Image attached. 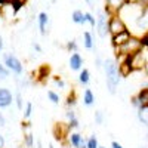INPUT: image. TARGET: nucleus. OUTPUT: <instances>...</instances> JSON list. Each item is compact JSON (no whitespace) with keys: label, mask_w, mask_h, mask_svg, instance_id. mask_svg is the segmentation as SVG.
<instances>
[{"label":"nucleus","mask_w":148,"mask_h":148,"mask_svg":"<svg viewBox=\"0 0 148 148\" xmlns=\"http://www.w3.org/2000/svg\"><path fill=\"white\" fill-rule=\"evenodd\" d=\"M104 74H105V86H107V90L110 95H116L117 89H119V84L121 80V76L119 73V65H117V61L114 58H105L104 59Z\"/></svg>","instance_id":"nucleus-1"},{"label":"nucleus","mask_w":148,"mask_h":148,"mask_svg":"<svg viewBox=\"0 0 148 148\" xmlns=\"http://www.w3.org/2000/svg\"><path fill=\"white\" fill-rule=\"evenodd\" d=\"M141 47H142V39L132 34L127 42L114 47V52H116V55H120V56H130L132 53L141 51Z\"/></svg>","instance_id":"nucleus-2"},{"label":"nucleus","mask_w":148,"mask_h":148,"mask_svg":"<svg viewBox=\"0 0 148 148\" xmlns=\"http://www.w3.org/2000/svg\"><path fill=\"white\" fill-rule=\"evenodd\" d=\"M2 62L8 67L10 74H15L16 77H21L24 74V64H22V61L14 52H5V53H2Z\"/></svg>","instance_id":"nucleus-3"},{"label":"nucleus","mask_w":148,"mask_h":148,"mask_svg":"<svg viewBox=\"0 0 148 148\" xmlns=\"http://www.w3.org/2000/svg\"><path fill=\"white\" fill-rule=\"evenodd\" d=\"M21 10V8L18 5H15L14 2H3L2 8H0V16L5 22H12L15 21V18H18V12Z\"/></svg>","instance_id":"nucleus-4"},{"label":"nucleus","mask_w":148,"mask_h":148,"mask_svg":"<svg viewBox=\"0 0 148 148\" xmlns=\"http://www.w3.org/2000/svg\"><path fill=\"white\" fill-rule=\"evenodd\" d=\"M95 16H96V24H95L96 34H98L99 39L104 40V39H107V36H108V18H110V15L102 9V10L98 12Z\"/></svg>","instance_id":"nucleus-5"},{"label":"nucleus","mask_w":148,"mask_h":148,"mask_svg":"<svg viewBox=\"0 0 148 148\" xmlns=\"http://www.w3.org/2000/svg\"><path fill=\"white\" fill-rule=\"evenodd\" d=\"M126 30H129L127 28V24L123 21V18L119 14L110 15V18H108V34L110 36L120 34V33L126 31Z\"/></svg>","instance_id":"nucleus-6"},{"label":"nucleus","mask_w":148,"mask_h":148,"mask_svg":"<svg viewBox=\"0 0 148 148\" xmlns=\"http://www.w3.org/2000/svg\"><path fill=\"white\" fill-rule=\"evenodd\" d=\"M127 64H129V67H130V70H132L133 73H136V71H144V70H145L147 61H145L142 52L138 51V52L132 53L130 56H127Z\"/></svg>","instance_id":"nucleus-7"},{"label":"nucleus","mask_w":148,"mask_h":148,"mask_svg":"<svg viewBox=\"0 0 148 148\" xmlns=\"http://www.w3.org/2000/svg\"><path fill=\"white\" fill-rule=\"evenodd\" d=\"M22 144L25 145V148H33L36 144L33 127H31V123L28 120H25L22 123Z\"/></svg>","instance_id":"nucleus-8"},{"label":"nucleus","mask_w":148,"mask_h":148,"mask_svg":"<svg viewBox=\"0 0 148 148\" xmlns=\"http://www.w3.org/2000/svg\"><path fill=\"white\" fill-rule=\"evenodd\" d=\"M37 28H39V33L42 36H47L49 33V25H51V16H49L47 12L42 10L37 14Z\"/></svg>","instance_id":"nucleus-9"},{"label":"nucleus","mask_w":148,"mask_h":148,"mask_svg":"<svg viewBox=\"0 0 148 148\" xmlns=\"http://www.w3.org/2000/svg\"><path fill=\"white\" fill-rule=\"evenodd\" d=\"M127 0H104V10L108 15L119 14L120 9L126 5Z\"/></svg>","instance_id":"nucleus-10"},{"label":"nucleus","mask_w":148,"mask_h":148,"mask_svg":"<svg viewBox=\"0 0 148 148\" xmlns=\"http://www.w3.org/2000/svg\"><path fill=\"white\" fill-rule=\"evenodd\" d=\"M14 104V93L9 88H0V110L9 108Z\"/></svg>","instance_id":"nucleus-11"},{"label":"nucleus","mask_w":148,"mask_h":148,"mask_svg":"<svg viewBox=\"0 0 148 148\" xmlns=\"http://www.w3.org/2000/svg\"><path fill=\"white\" fill-rule=\"evenodd\" d=\"M84 64V58L79 52H73L68 58V68L71 71H80Z\"/></svg>","instance_id":"nucleus-12"},{"label":"nucleus","mask_w":148,"mask_h":148,"mask_svg":"<svg viewBox=\"0 0 148 148\" xmlns=\"http://www.w3.org/2000/svg\"><path fill=\"white\" fill-rule=\"evenodd\" d=\"M67 142H68V145L70 147H73V148H79L83 142H86V139L82 136V133L80 132H77V130H74V132H68V135H67Z\"/></svg>","instance_id":"nucleus-13"},{"label":"nucleus","mask_w":148,"mask_h":148,"mask_svg":"<svg viewBox=\"0 0 148 148\" xmlns=\"http://www.w3.org/2000/svg\"><path fill=\"white\" fill-rule=\"evenodd\" d=\"M130 30H126V31H123L120 34H116V36H111V45H113V47H117L120 45H123L125 42H127L130 39Z\"/></svg>","instance_id":"nucleus-14"},{"label":"nucleus","mask_w":148,"mask_h":148,"mask_svg":"<svg viewBox=\"0 0 148 148\" xmlns=\"http://www.w3.org/2000/svg\"><path fill=\"white\" fill-rule=\"evenodd\" d=\"M82 45L88 51H93L95 49V37H93L92 31H84L82 34Z\"/></svg>","instance_id":"nucleus-15"},{"label":"nucleus","mask_w":148,"mask_h":148,"mask_svg":"<svg viewBox=\"0 0 148 148\" xmlns=\"http://www.w3.org/2000/svg\"><path fill=\"white\" fill-rule=\"evenodd\" d=\"M82 101H83V105H86V107H92L93 104H95V101H96V96H95V93L92 92V89H84V92H83V95H82Z\"/></svg>","instance_id":"nucleus-16"},{"label":"nucleus","mask_w":148,"mask_h":148,"mask_svg":"<svg viewBox=\"0 0 148 148\" xmlns=\"http://www.w3.org/2000/svg\"><path fill=\"white\" fill-rule=\"evenodd\" d=\"M71 22L77 25H84V12L82 9H76L71 12Z\"/></svg>","instance_id":"nucleus-17"},{"label":"nucleus","mask_w":148,"mask_h":148,"mask_svg":"<svg viewBox=\"0 0 148 148\" xmlns=\"http://www.w3.org/2000/svg\"><path fill=\"white\" fill-rule=\"evenodd\" d=\"M79 83L82 86H88L90 83V70L89 68H82L79 71Z\"/></svg>","instance_id":"nucleus-18"},{"label":"nucleus","mask_w":148,"mask_h":148,"mask_svg":"<svg viewBox=\"0 0 148 148\" xmlns=\"http://www.w3.org/2000/svg\"><path fill=\"white\" fill-rule=\"evenodd\" d=\"M138 120L144 126L148 127V107H141L138 108Z\"/></svg>","instance_id":"nucleus-19"},{"label":"nucleus","mask_w":148,"mask_h":148,"mask_svg":"<svg viewBox=\"0 0 148 148\" xmlns=\"http://www.w3.org/2000/svg\"><path fill=\"white\" fill-rule=\"evenodd\" d=\"M136 96H138V99H139L141 107H148V88L141 89Z\"/></svg>","instance_id":"nucleus-20"},{"label":"nucleus","mask_w":148,"mask_h":148,"mask_svg":"<svg viewBox=\"0 0 148 148\" xmlns=\"http://www.w3.org/2000/svg\"><path fill=\"white\" fill-rule=\"evenodd\" d=\"M14 102H15V105H16V110L18 111H22L24 110V105H25V104H24V98H22V92L18 89L16 90V93L14 95Z\"/></svg>","instance_id":"nucleus-21"},{"label":"nucleus","mask_w":148,"mask_h":148,"mask_svg":"<svg viewBox=\"0 0 148 148\" xmlns=\"http://www.w3.org/2000/svg\"><path fill=\"white\" fill-rule=\"evenodd\" d=\"M46 96H47V99L51 101L53 105H59V102H61V96H59V93H56V92L52 90V89H49L47 93H46Z\"/></svg>","instance_id":"nucleus-22"},{"label":"nucleus","mask_w":148,"mask_h":148,"mask_svg":"<svg viewBox=\"0 0 148 148\" xmlns=\"http://www.w3.org/2000/svg\"><path fill=\"white\" fill-rule=\"evenodd\" d=\"M33 108H34V105H33V102L31 101H28L25 105H24V113H22V116H24V120H30L31 119V116H33Z\"/></svg>","instance_id":"nucleus-23"},{"label":"nucleus","mask_w":148,"mask_h":148,"mask_svg":"<svg viewBox=\"0 0 148 148\" xmlns=\"http://www.w3.org/2000/svg\"><path fill=\"white\" fill-rule=\"evenodd\" d=\"M76 105H77V98H76V92H73L67 96L65 108H76Z\"/></svg>","instance_id":"nucleus-24"},{"label":"nucleus","mask_w":148,"mask_h":148,"mask_svg":"<svg viewBox=\"0 0 148 148\" xmlns=\"http://www.w3.org/2000/svg\"><path fill=\"white\" fill-rule=\"evenodd\" d=\"M86 148H99V142H98L96 135H90V136L86 139Z\"/></svg>","instance_id":"nucleus-25"},{"label":"nucleus","mask_w":148,"mask_h":148,"mask_svg":"<svg viewBox=\"0 0 148 148\" xmlns=\"http://www.w3.org/2000/svg\"><path fill=\"white\" fill-rule=\"evenodd\" d=\"M84 24H89L92 28H95L96 24V16L92 14V12H84Z\"/></svg>","instance_id":"nucleus-26"},{"label":"nucleus","mask_w":148,"mask_h":148,"mask_svg":"<svg viewBox=\"0 0 148 148\" xmlns=\"http://www.w3.org/2000/svg\"><path fill=\"white\" fill-rule=\"evenodd\" d=\"M65 49L68 52H79V43H77V40L76 39H73V40H68L67 42V45H65Z\"/></svg>","instance_id":"nucleus-27"},{"label":"nucleus","mask_w":148,"mask_h":148,"mask_svg":"<svg viewBox=\"0 0 148 148\" xmlns=\"http://www.w3.org/2000/svg\"><path fill=\"white\" fill-rule=\"evenodd\" d=\"M10 76V71L8 70V67L3 64V62H0V80H8Z\"/></svg>","instance_id":"nucleus-28"},{"label":"nucleus","mask_w":148,"mask_h":148,"mask_svg":"<svg viewBox=\"0 0 148 148\" xmlns=\"http://www.w3.org/2000/svg\"><path fill=\"white\" fill-rule=\"evenodd\" d=\"M53 82H55V84H56V88L59 89V90H64V89H67V82L62 79V77H59V76H55L53 77Z\"/></svg>","instance_id":"nucleus-29"},{"label":"nucleus","mask_w":148,"mask_h":148,"mask_svg":"<svg viewBox=\"0 0 148 148\" xmlns=\"http://www.w3.org/2000/svg\"><path fill=\"white\" fill-rule=\"evenodd\" d=\"M93 120H95L96 125H102V123H104L105 116H104V113H102L101 110H96V111H95V114H93Z\"/></svg>","instance_id":"nucleus-30"},{"label":"nucleus","mask_w":148,"mask_h":148,"mask_svg":"<svg viewBox=\"0 0 148 148\" xmlns=\"http://www.w3.org/2000/svg\"><path fill=\"white\" fill-rule=\"evenodd\" d=\"M65 119L70 121L73 119H77V113H76V108H65V113H64Z\"/></svg>","instance_id":"nucleus-31"},{"label":"nucleus","mask_w":148,"mask_h":148,"mask_svg":"<svg viewBox=\"0 0 148 148\" xmlns=\"http://www.w3.org/2000/svg\"><path fill=\"white\" fill-rule=\"evenodd\" d=\"M68 127H70V130H76V129H79V125H80V121H79V119H73V120H70L68 123Z\"/></svg>","instance_id":"nucleus-32"},{"label":"nucleus","mask_w":148,"mask_h":148,"mask_svg":"<svg viewBox=\"0 0 148 148\" xmlns=\"http://www.w3.org/2000/svg\"><path fill=\"white\" fill-rule=\"evenodd\" d=\"M8 125V120H6V116L2 113V110H0V129H5Z\"/></svg>","instance_id":"nucleus-33"},{"label":"nucleus","mask_w":148,"mask_h":148,"mask_svg":"<svg viewBox=\"0 0 148 148\" xmlns=\"http://www.w3.org/2000/svg\"><path fill=\"white\" fill-rule=\"evenodd\" d=\"M130 104H132L135 108H136V110H138V108H141V104H139V99H138V96H136V95L130 98Z\"/></svg>","instance_id":"nucleus-34"},{"label":"nucleus","mask_w":148,"mask_h":148,"mask_svg":"<svg viewBox=\"0 0 148 148\" xmlns=\"http://www.w3.org/2000/svg\"><path fill=\"white\" fill-rule=\"evenodd\" d=\"M31 47H33V51H36L37 53H42V52H43L42 46H40L39 43H37V42H33V43H31Z\"/></svg>","instance_id":"nucleus-35"},{"label":"nucleus","mask_w":148,"mask_h":148,"mask_svg":"<svg viewBox=\"0 0 148 148\" xmlns=\"http://www.w3.org/2000/svg\"><path fill=\"white\" fill-rule=\"evenodd\" d=\"M3 2H6V0H3ZM9 2H14L15 5H18L19 8H22V6H25V5H27L28 0H9Z\"/></svg>","instance_id":"nucleus-36"},{"label":"nucleus","mask_w":148,"mask_h":148,"mask_svg":"<svg viewBox=\"0 0 148 148\" xmlns=\"http://www.w3.org/2000/svg\"><path fill=\"white\" fill-rule=\"evenodd\" d=\"M102 64H104V59L101 56H96L95 58V67L96 68H102Z\"/></svg>","instance_id":"nucleus-37"},{"label":"nucleus","mask_w":148,"mask_h":148,"mask_svg":"<svg viewBox=\"0 0 148 148\" xmlns=\"http://www.w3.org/2000/svg\"><path fill=\"white\" fill-rule=\"evenodd\" d=\"M6 147V138H5V135L0 132V148H5Z\"/></svg>","instance_id":"nucleus-38"},{"label":"nucleus","mask_w":148,"mask_h":148,"mask_svg":"<svg viewBox=\"0 0 148 148\" xmlns=\"http://www.w3.org/2000/svg\"><path fill=\"white\" fill-rule=\"evenodd\" d=\"M141 39H142V45H148V30H147V31L142 34Z\"/></svg>","instance_id":"nucleus-39"},{"label":"nucleus","mask_w":148,"mask_h":148,"mask_svg":"<svg viewBox=\"0 0 148 148\" xmlns=\"http://www.w3.org/2000/svg\"><path fill=\"white\" fill-rule=\"evenodd\" d=\"M3 47H5V42H3V37L0 36V58H2V53H3Z\"/></svg>","instance_id":"nucleus-40"},{"label":"nucleus","mask_w":148,"mask_h":148,"mask_svg":"<svg viewBox=\"0 0 148 148\" xmlns=\"http://www.w3.org/2000/svg\"><path fill=\"white\" fill-rule=\"evenodd\" d=\"M111 148H123V145L120 142H117V141H113L111 142Z\"/></svg>","instance_id":"nucleus-41"},{"label":"nucleus","mask_w":148,"mask_h":148,"mask_svg":"<svg viewBox=\"0 0 148 148\" xmlns=\"http://www.w3.org/2000/svg\"><path fill=\"white\" fill-rule=\"evenodd\" d=\"M136 2H138L141 6H144V8H148V0H136Z\"/></svg>","instance_id":"nucleus-42"},{"label":"nucleus","mask_w":148,"mask_h":148,"mask_svg":"<svg viewBox=\"0 0 148 148\" xmlns=\"http://www.w3.org/2000/svg\"><path fill=\"white\" fill-rule=\"evenodd\" d=\"M36 148H43V144H42L40 139H37V141H36Z\"/></svg>","instance_id":"nucleus-43"},{"label":"nucleus","mask_w":148,"mask_h":148,"mask_svg":"<svg viewBox=\"0 0 148 148\" xmlns=\"http://www.w3.org/2000/svg\"><path fill=\"white\" fill-rule=\"evenodd\" d=\"M84 2L88 3V5L90 6V8H93V6H92V5H93V0H84Z\"/></svg>","instance_id":"nucleus-44"},{"label":"nucleus","mask_w":148,"mask_h":148,"mask_svg":"<svg viewBox=\"0 0 148 148\" xmlns=\"http://www.w3.org/2000/svg\"><path fill=\"white\" fill-rule=\"evenodd\" d=\"M49 148H53V144H49Z\"/></svg>","instance_id":"nucleus-45"},{"label":"nucleus","mask_w":148,"mask_h":148,"mask_svg":"<svg viewBox=\"0 0 148 148\" xmlns=\"http://www.w3.org/2000/svg\"><path fill=\"white\" fill-rule=\"evenodd\" d=\"M99 148H105V147H101V145H99Z\"/></svg>","instance_id":"nucleus-46"},{"label":"nucleus","mask_w":148,"mask_h":148,"mask_svg":"<svg viewBox=\"0 0 148 148\" xmlns=\"http://www.w3.org/2000/svg\"><path fill=\"white\" fill-rule=\"evenodd\" d=\"M144 148H145V147H144Z\"/></svg>","instance_id":"nucleus-47"}]
</instances>
